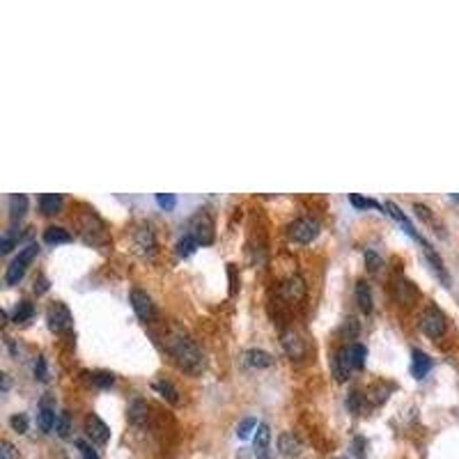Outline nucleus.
Listing matches in <instances>:
<instances>
[{"label": "nucleus", "instance_id": "nucleus-13", "mask_svg": "<svg viewBox=\"0 0 459 459\" xmlns=\"http://www.w3.org/2000/svg\"><path fill=\"white\" fill-rule=\"evenodd\" d=\"M85 432H87V436L92 439L94 443H108V439H110V430H108V425L103 423V420L97 416V413H90V416L85 418Z\"/></svg>", "mask_w": 459, "mask_h": 459}, {"label": "nucleus", "instance_id": "nucleus-30", "mask_svg": "<svg viewBox=\"0 0 459 459\" xmlns=\"http://www.w3.org/2000/svg\"><path fill=\"white\" fill-rule=\"evenodd\" d=\"M35 308L30 301H21V303H17V310H14V322L17 324H21V322H28L30 317H33Z\"/></svg>", "mask_w": 459, "mask_h": 459}, {"label": "nucleus", "instance_id": "nucleus-15", "mask_svg": "<svg viewBox=\"0 0 459 459\" xmlns=\"http://www.w3.org/2000/svg\"><path fill=\"white\" fill-rule=\"evenodd\" d=\"M242 363L246 367H251V370H265V367L274 365V356L265 349H248V351H244Z\"/></svg>", "mask_w": 459, "mask_h": 459}, {"label": "nucleus", "instance_id": "nucleus-45", "mask_svg": "<svg viewBox=\"0 0 459 459\" xmlns=\"http://www.w3.org/2000/svg\"><path fill=\"white\" fill-rule=\"evenodd\" d=\"M337 459H349V457H337Z\"/></svg>", "mask_w": 459, "mask_h": 459}, {"label": "nucleus", "instance_id": "nucleus-35", "mask_svg": "<svg viewBox=\"0 0 459 459\" xmlns=\"http://www.w3.org/2000/svg\"><path fill=\"white\" fill-rule=\"evenodd\" d=\"M363 404H367V402H365V395H360L358 390H353V393L347 397V406H349L351 413H360V411H363Z\"/></svg>", "mask_w": 459, "mask_h": 459}, {"label": "nucleus", "instance_id": "nucleus-26", "mask_svg": "<svg viewBox=\"0 0 459 459\" xmlns=\"http://www.w3.org/2000/svg\"><path fill=\"white\" fill-rule=\"evenodd\" d=\"M388 400V388L383 386V383H377V386H372L370 390L365 393V402H370V404H381V402H386Z\"/></svg>", "mask_w": 459, "mask_h": 459}, {"label": "nucleus", "instance_id": "nucleus-7", "mask_svg": "<svg viewBox=\"0 0 459 459\" xmlns=\"http://www.w3.org/2000/svg\"><path fill=\"white\" fill-rule=\"evenodd\" d=\"M281 344H283L285 353H287L292 360H301V358L306 356V351H308L306 349V340L299 335V331L294 326H287V328L281 331Z\"/></svg>", "mask_w": 459, "mask_h": 459}, {"label": "nucleus", "instance_id": "nucleus-23", "mask_svg": "<svg viewBox=\"0 0 459 459\" xmlns=\"http://www.w3.org/2000/svg\"><path fill=\"white\" fill-rule=\"evenodd\" d=\"M28 212V198L24 193H14L10 195V218L14 223L19 221V218H24V214Z\"/></svg>", "mask_w": 459, "mask_h": 459}, {"label": "nucleus", "instance_id": "nucleus-21", "mask_svg": "<svg viewBox=\"0 0 459 459\" xmlns=\"http://www.w3.org/2000/svg\"><path fill=\"white\" fill-rule=\"evenodd\" d=\"M62 202H65V198L60 193H44L40 198V207L47 216H53L62 209Z\"/></svg>", "mask_w": 459, "mask_h": 459}, {"label": "nucleus", "instance_id": "nucleus-41", "mask_svg": "<svg viewBox=\"0 0 459 459\" xmlns=\"http://www.w3.org/2000/svg\"><path fill=\"white\" fill-rule=\"evenodd\" d=\"M35 377L40 379V381H47V379H49L47 360H44V356H37V363H35Z\"/></svg>", "mask_w": 459, "mask_h": 459}, {"label": "nucleus", "instance_id": "nucleus-36", "mask_svg": "<svg viewBox=\"0 0 459 459\" xmlns=\"http://www.w3.org/2000/svg\"><path fill=\"white\" fill-rule=\"evenodd\" d=\"M76 448H78V453H81L83 459H99V453H97V450L92 448V443L78 439V441H76Z\"/></svg>", "mask_w": 459, "mask_h": 459}, {"label": "nucleus", "instance_id": "nucleus-32", "mask_svg": "<svg viewBox=\"0 0 459 459\" xmlns=\"http://www.w3.org/2000/svg\"><path fill=\"white\" fill-rule=\"evenodd\" d=\"M349 202H351V205L356 207V209H381L377 200H372V198H360V195H356V193L349 195Z\"/></svg>", "mask_w": 459, "mask_h": 459}, {"label": "nucleus", "instance_id": "nucleus-43", "mask_svg": "<svg viewBox=\"0 0 459 459\" xmlns=\"http://www.w3.org/2000/svg\"><path fill=\"white\" fill-rule=\"evenodd\" d=\"M353 455L365 457V439L363 436H356V439H353Z\"/></svg>", "mask_w": 459, "mask_h": 459}, {"label": "nucleus", "instance_id": "nucleus-34", "mask_svg": "<svg viewBox=\"0 0 459 459\" xmlns=\"http://www.w3.org/2000/svg\"><path fill=\"white\" fill-rule=\"evenodd\" d=\"M10 425L17 434H26L28 432V416L26 413H14V416L10 418Z\"/></svg>", "mask_w": 459, "mask_h": 459}, {"label": "nucleus", "instance_id": "nucleus-40", "mask_svg": "<svg viewBox=\"0 0 459 459\" xmlns=\"http://www.w3.org/2000/svg\"><path fill=\"white\" fill-rule=\"evenodd\" d=\"M0 459H19L17 448L10 441H0Z\"/></svg>", "mask_w": 459, "mask_h": 459}, {"label": "nucleus", "instance_id": "nucleus-8", "mask_svg": "<svg viewBox=\"0 0 459 459\" xmlns=\"http://www.w3.org/2000/svg\"><path fill=\"white\" fill-rule=\"evenodd\" d=\"M133 251L138 253L140 258H154L156 255V237L149 225H140V228L133 232Z\"/></svg>", "mask_w": 459, "mask_h": 459}, {"label": "nucleus", "instance_id": "nucleus-9", "mask_svg": "<svg viewBox=\"0 0 459 459\" xmlns=\"http://www.w3.org/2000/svg\"><path fill=\"white\" fill-rule=\"evenodd\" d=\"M131 308H133V312L138 315V319H142V322H152L156 317L154 301L147 292H142V290L131 292Z\"/></svg>", "mask_w": 459, "mask_h": 459}, {"label": "nucleus", "instance_id": "nucleus-2", "mask_svg": "<svg viewBox=\"0 0 459 459\" xmlns=\"http://www.w3.org/2000/svg\"><path fill=\"white\" fill-rule=\"evenodd\" d=\"M37 253H40V244H28L26 248H21V253L10 262V267L5 271V285L7 287H12V285H19L24 281L26 271H28V265L37 258Z\"/></svg>", "mask_w": 459, "mask_h": 459}, {"label": "nucleus", "instance_id": "nucleus-27", "mask_svg": "<svg viewBox=\"0 0 459 459\" xmlns=\"http://www.w3.org/2000/svg\"><path fill=\"white\" fill-rule=\"evenodd\" d=\"M56 432H58L60 439H67V436L72 434V416H69V411H60L58 413Z\"/></svg>", "mask_w": 459, "mask_h": 459}, {"label": "nucleus", "instance_id": "nucleus-19", "mask_svg": "<svg viewBox=\"0 0 459 459\" xmlns=\"http://www.w3.org/2000/svg\"><path fill=\"white\" fill-rule=\"evenodd\" d=\"M129 423L131 425H135V427H142L147 423V416H149V406H147V402L145 400H133L131 404H129Z\"/></svg>", "mask_w": 459, "mask_h": 459}, {"label": "nucleus", "instance_id": "nucleus-14", "mask_svg": "<svg viewBox=\"0 0 459 459\" xmlns=\"http://www.w3.org/2000/svg\"><path fill=\"white\" fill-rule=\"evenodd\" d=\"M253 453L258 459H269L271 457V430H269V425H265V423H260L258 430H255Z\"/></svg>", "mask_w": 459, "mask_h": 459}, {"label": "nucleus", "instance_id": "nucleus-25", "mask_svg": "<svg viewBox=\"0 0 459 459\" xmlns=\"http://www.w3.org/2000/svg\"><path fill=\"white\" fill-rule=\"evenodd\" d=\"M395 294H397V299L402 301V303H409V301L416 297V287H413L409 281H402V278H397V281H395Z\"/></svg>", "mask_w": 459, "mask_h": 459}, {"label": "nucleus", "instance_id": "nucleus-11", "mask_svg": "<svg viewBox=\"0 0 459 459\" xmlns=\"http://www.w3.org/2000/svg\"><path fill=\"white\" fill-rule=\"evenodd\" d=\"M58 416H56V402L51 395H44L40 402V411H37V425L44 434H49L56 427Z\"/></svg>", "mask_w": 459, "mask_h": 459}, {"label": "nucleus", "instance_id": "nucleus-16", "mask_svg": "<svg viewBox=\"0 0 459 459\" xmlns=\"http://www.w3.org/2000/svg\"><path fill=\"white\" fill-rule=\"evenodd\" d=\"M278 450L285 457H299L301 450H303V443H301V439L294 432H283L278 436Z\"/></svg>", "mask_w": 459, "mask_h": 459}, {"label": "nucleus", "instance_id": "nucleus-28", "mask_svg": "<svg viewBox=\"0 0 459 459\" xmlns=\"http://www.w3.org/2000/svg\"><path fill=\"white\" fill-rule=\"evenodd\" d=\"M177 255L179 258H191V255L195 253V248H198V242H195V239L191 237V235H186V237H182L177 242Z\"/></svg>", "mask_w": 459, "mask_h": 459}, {"label": "nucleus", "instance_id": "nucleus-44", "mask_svg": "<svg viewBox=\"0 0 459 459\" xmlns=\"http://www.w3.org/2000/svg\"><path fill=\"white\" fill-rule=\"evenodd\" d=\"M10 388V379H7V374H3V390Z\"/></svg>", "mask_w": 459, "mask_h": 459}, {"label": "nucleus", "instance_id": "nucleus-39", "mask_svg": "<svg viewBox=\"0 0 459 459\" xmlns=\"http://www.w3.org/2000/svg\"><path fill=\"white\" fill-rule=\"evenodd\" d=\"M365 262H367V269H370L372 274H377V271L383 267V260L374 251H365Z\"/></svg>", "mask_w": 459, "mask_h": 459}, {"label": "nucleus", "instance_id": "nucleus-24", "mask_svg": "<svg viewBox=\"0 0 459 459\" xmlns=\"http://www.w3.org/2000/svg\"><path fill=\"white\" fill-rule=\"evenodd\" d=\"M154 390L163 397V400H168L170 404H179V390L172 386L170 381H165V379L154 381Z\"/></svg>", "mask_w": 459, "mask_h": 459}, {"label": "nucleus", "instance_id": "nucleus-37", "mask_svg": "<svg viewBox=\"0 0 459 459\" xmlns=\"http://www.w3.org/2000/svg\"><path fill=\"white\" fill-rule=\"evenodd\" d=\"M358 331H360V326H358V319H356V317L344 319V324H342V335H349V340H353V337L358 335Z\"/></svg>", "mask_w": 459, "mask_h": 459}, {"label": "nucleus", "instance_id": "nucleus-4", "mask_svg": "<svg viewBox=\"0 0 459 459\" xmlns=\"http://www.w3.org/2000/svg\"><path fill=\"white\" fill-rule=\"evenodd\" d=\"M189 235L198 242V246H209L214 242V221L207 212H198L189 221Z\"/></svg>", "mask_w": 459, "mask_h": 459}, {"label": "nucleus", "instance_id": "nucleus-17", "mask_svg": "<svg viewBox=\"0 0 459 459\" xmlns=\"http://www.w3.org/2000/svg\"><path fill=\"white\" fill-rule=\"evenodd\" d=\"M411 356H413V360H411V374H413V377H416V379L427 377V372L432 370V358L427 356L425 351H420V349H413Z\"/></svg>", "mask_w": 459, "mask_h": 459}, {"label": "nucleus", "instance_id": "nucleus-42", "mask_svg": "<svg viewBox=\"0 0 459 459\" xmlns=\"http://www.w3.org/2000/svg\"><path fill=\"white\" fill-rule=\"evenodd\" d=\"M17 242H19V237L10 230V232H7V235L3 237V242H0V251H3V253H10Z\"/></svg>", "mask_w": 459, "mask_h": 459}, {"label": "nucleus", "instance_id": "nucleus-31", "mask_svg": "<svg viewBox=\"0 0 459 459\" xmlns=\"http://www.w3.org/2000/svg\"><path fill=\"white\" fill-rule=\"evenodd\" d=\"M85 377H90V381H92L97 388H110L112 383H115V377H112L110 372H92V374H85Z\"/></svg>", "mask_w": 459, "mask_h": 459}, {"label": "nucleus", "instance_id": "nucleus-5", "mask_svg": "<svg viewBox=\"0 0 459 459\" xmlns=\"http://www.w3.org/2000/svg\"><path fill=\"white\" fill-rule=\"evenodd\" d=\"M420 331H423L425 335H430L432 340L446 333V317H443V312L439 308H434V306L425 308V312L420 315Z\"/></svg>", "mask_w": 459, "mask_h": 459}, {"label": "nucleus", "instance_id": "nucleus-33", "mask_svg": "<svg viewBox=\"0 0 459 459\" xmlns=\"http://www.w3.org/2000/svg\"><path fill=\"white\" fill-rule=\"evenodd\" d=\"M253 430H258V420H255V418H244L242 423H239V427H237V436H239V439H248Z\"/></svg>", "mask_w": 459, "mask_h": 459}, {"label": "nucleus", "instance_id": "nucleus-22", "mask_svg": "<svg viewBox=\"0 0 459 459\" xmlns=\"http://www.w3.org/2000/svg\"><path fill=\"white\" fill-rule=\"evenodd\" d=\"M44 242L51 244V246L69 244L72 242V232L65 230V228H58V225H51V228L44 230Z\"/></svg>", "mask_w": 459, "mask_h": 459}, {"label": "nucleus", "instance_id": "nucleus-6", "mask_svg": "<svg viewBox=\"0 0 459 459\" xmlns=\"http://www.w3.org/2000/svg\"><path fill=\"white\" fill-rule=\"evenodd\" d=\"M47 322H49V328L53 331V333H67V331H72V326H74V317H72L69 308H67L65 303H60V301H56V303L47 310Z\"/></svg>", "mask_w": 459, "mask_h": 459}, {"label": "nucleus", "instance_id": "nucleus-10", "mask_svg": "<svg viewBox=\"0 0 459 459\" xmlns=\"http://www.w3.org/2000/svg\"><path fill=\"white\" fill-rule=\"evenodd\" d=\"M331 370H333V377L337 381H347L351 377V370H353V363H351V353L349 347H340L333 353V360H331Z\"/></svg>", "mask_w": 459, "mask_h": 459}, {"label": "nucleus", "instance_id": "nucleus-20", "mask_svg": "<svg viewBox=\"0 0 459 459\" xmlns=\"http://www.w3.org/2000/svg\"><path fill=\"white\" fill-rule=\"evenodd\" d=\"M356 303L365 315H370L374 310V301H372V290L365 281L356 283Z\"/></svg>", "mask_w": 459, "mask_h": 459}, {"label": "nucleus", "instance_id": "nucleus-29", "mask_svg": "<svg viewBox=\"0 0 459 459\" xmlns=\"http://www.w3.org/2000/svg\"><path fill=\"white\" fill-rule=\"evenodd\" d=\"M349 353H351V363H353V367H356V370H363L365 358H367V349L363 347V344L353 342L351 347H349Z\"/></svg>", "mask_w": 459, "mask_h": 459}, {"label": "nucleus", "instance_id": "nucleus-38", "mask_svg": "<svg viewBox=\"0 0 459 459\" xmlns=\"http://www.w3.org/2000/svg\"><path fill=\"white\" fill-rule=\"evenodd\" d=\"M156 202H159V207L165 209V212H170V209H175L177 205V198L172 193H159L156 195Z\"/></svg>", "mask_w": 459, "mask_h": 459}, {"label": "nucleus", "instance_id": "nucleus-1", "mask_svg": "<svg viewBox=\"0 0 459 459\" xmlns=\"http://www.w3.org/2000/svg\"><path fill=\"white\" fill-rule=\"evenodd\" d=\"M165 349L172 356V360L177 363L179 370L189 372V374H200L205 370V356H202V349L195 344L193 337L182 331L179 326H172V331L165 335Z\"/></svg>", "mask_w": 459, "mask_h": 459}, {"label": "nucleus", "instance_id": "nucleus-12", "mask_svg": "<svg viewBox=\"0 0 459 459\" xmlns=\"http://www.w3.org/2000/svg\"><path fill=\"white\" fill-rule=\"evenodd\" d=\"M306 292H308L306 281H303V278H301L299 274H297V276H290L287 281H283V285H281V297H283L285 301H290V303H299V301H303V299H306Z\"/></svg>", "mask_w": 459, "mask_h": 459}, {"label": "nucleus", "instance_id": "nucleus-18", "mask_svg": "<svg viewBox=\"0 0 459 459\" xmlns=\"http://www.w3.org/2000/svg\"><path fill=\"white\" fill-rule=\"evenodd\" d=\"M383 209H386V212H388L390 216H393L397 223L402 225V228L406 230V235H409V237H413V239H416V242H420V244H425V239L418 235V232H416V228H413V225L409 223V218H406V216H404V214L400 212V207H397L395 202H386V205H383Z\"/></svg>", "mask_w": 459, "mask_h": 459}, {"label": "nucleus", "instance_id": "nucleus-3", "mask_svg": "<svg viewBox=\"0 0 459 459\" xmlns=\"http://www.w3.org/2000/svg\"><path fill=\"white\" fill-rule=\"evenodd\" d=\"M317 235H319V223L315 218L303 216L287 225V237L294 244H310L312 239H317Z\"/></svg>", "mask_w": 459, "mask_h": 459}]
</instances>
